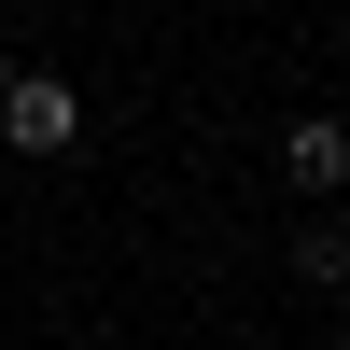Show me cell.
<instances>
[{"instance_id": "1", "label": "cell", "mask_w": 350, "mask_h": 350, "mask_svg": "<svg viewBox=\"0 0 350 350\" xmlns=\"http://www.w3.org/2000/svg\"><path fill=\"white\" fill-rule=\"evenodd\" d=\"M0 126H14L28 154H56V140L84 126V98H70V84H42V70H14V98H0Z\"/></svg>"}, {"instance_id": "3", "label": "cell", "mask_w": 350, "mask_h": 350, "mask_svg": "<svg viewBox=\"0 0 350 350\" xmlns=\"http://www.w3.org/2000/svg\"><path fill=\"white\" fill-rule=\"evenodd\" d=\"M295 280L308 295H350V224H295Z\"/></svg>"}, {"instance_id": "5", "label": "cell", "mask_w": 350, "mask_h": 350, "mask_svg": "<svg viewBox=\"0 0 350 350\" xmlns=\"http://www.w3.org/2000/svg\"><path fill=\"white\" fill-rule=\"evenodd\" d=\"M336 350H350V336H336Z\"/></svg>"}, {"instance_id": "2", "label": "cell", "mask_w": 350, "mask_h": 350, "mask_svg": "<svg viewBox=\"0 0 350 350\" xmlns=\"http://www.w3.org/2000/svg\"><path fill=\"white\" fill-rule=\"evenodd\" d=\"M280 168H295L308 196H336V183H350V126H323V112H308V126L280 140Z\"/></svg>"}, {"instance_id": "4", "label": "cell", "mask_w": 350, "mask_h": 350, "mask_svg": "<svg viewBox=\"0 0 350 350\" xmlns=\"http://www.w3.org/2000/svg\"><path fill=\"white\" fill-rule=\"evenodd\" d=\"M0 98H14V56H0Z\"/></svg>"}]
</instances>
